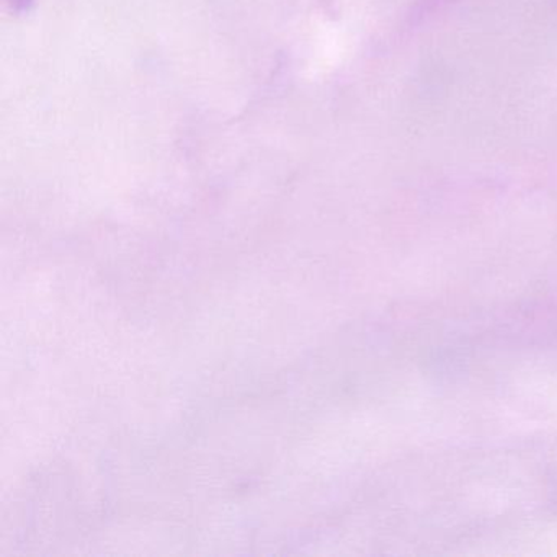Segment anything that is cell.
<instances>
[{
  "mask_svg": "<svg viewBox=\"0 0 557 557\" xmlns=\"http://www.w3.org/2000/svg\"><path fill=\"white\" fill-rule=\"evenodd\" d=\"M8 2L12 11L17 12V14L28 11V8L34 4V0H8Z\"/></svg>",
  "mask_w": 557,
  "mask_h": 557,
  "instance_id": "6da1fadb",
  "label": "cell"
}]
</instances>
